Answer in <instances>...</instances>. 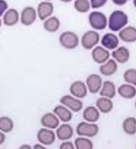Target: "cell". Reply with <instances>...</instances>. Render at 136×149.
Segmentation results:
<instances>
[{"instance_id": "obj_10", "label": "cell", "mask_w": 136, "mask_h": 149, "mask_svg": "<svg viewBox=\"0 0 136 149\" xmlns=\"http://www.w3.org/2000/svg\"><path fill=\"white\" fill-rule=\"evenodd\" d=\"M92 55L93 61L98 64L104 63L110 57L109 52L100 46H97L93 49Z\"/></svg>"}, {"instance_id": "obj_3", "label": "cell", "mask_w": 136, "mask_h": 149, "mask_svg": "<svg viewBox=\"0 0 136 149\" xmlns=\"http://www.w3.org/2000/svg\"><path fill=\"white\" fill-rule=\"evenodd\" d=\"M89 22L91 26L96 30H104L107 24L106 16L100 12H92L89 15Z\"/></svg>"}, {"instance_id": "obj_4", "label": "cell", "mask_w": 136, "mask_h": 149, "mask_svg": "<svg viewBox=\"0 0 136 149\" xmlns=\"http://www.w3.org/2000/svg\"><path fill=\"white\" fill-rule=\"evenodd\" d=\"M99 130L98 126L96 124H90L83 122L77 126L76 132L78 135L92 138L97 134Z\"/></svg>"}, {"instance_id": "obj_35", "label": "cell", "mask_w": 136, "mask_h": 149, "mask_svg": "<svg viewBox=\"0 0 136 149\" xmlns=\"http://www.w3.org/2000/svg\"><path fill=\"white\" fill-rule=\"evenodd\" d=\"M5 135L0 132V145L4 143V142H5Z\"/></svg>"}, {"instance_id": "obj_14", "label": "cell", "mask_w": 136, "mask_h": 149, "mask_svg": "<svg viewBox=\"0 0 136 149\" xmlns=\"http://www.w3.org/2000/svg\"><path fill=\"white\" fill-rule=\"evenodd\" d=\"M119 36L124 42H135L136 41V28L131 26L126 27L119 32Z\"/></svg>"}, {"instance_id": "obj_24", "label": "cell", "mask_w": 136, "mask_h": 149, "mask_svg": "<svg viewBox=\"0 0 136 149\" xmlns=\"http://www.w3.org/2000/svg\"><path fill=\"white\" fill-rule=\"evenodd\" d=\"M115 87L114 83L109 81H104L103 88L100 92V95L112 98L115 96Z\"/></svg>"}, {"instance_id": "obj_12", "label": "cell", "mask_w": 136, "mask_h": 149, "mask_svg": "<svg viewBox=\"0 0 136 149\" xmlns=\"http://www.w3.org/2000/svg\"><path fill=\"white\" fill-rule=\"evenodd\" d=\"M70 93L78 98L85 97L87 94V89L84 83L81 81H75L70 88Z\"/></svg>"}, {"instance_id": "obj_8", "label": "cell", "mask_w": 136, "mask_h": 149, "mask_svg": "<svg viewBox=\"0 0 136 149\" xmlns=\"http://www.w3.org/2000/svg\"><path fill=\"white\" fill-rule=\"evenodd\" d=\"M37 138L40 143L45 145H50L55 142V133L52 130L42 129L39 130Z\"/></svg>"}, {"instance_id": "obj_36", "label": "cell", "mask_w": 136, "mask_h": 149, "mask_svg": "<svg viewBox=\"0 0 136 149\" xmlns=\"http://www.w3.org/2000/svg\"><path fill=\"white\" fill-rule=\"evenodd\" d=\"M33 148L35 149H45L46 148H44V147L42 146L41 145L36 144L33 147Z\"/></svg>"}, {"instance_id": "obj_26", "label": "cell", "mask_w": 136, "mask_h": 149, "mask_svg": "<svg viewBox=\"0 0 136 149\" xmlns=\"http://www.w3.org/2000/svg\"><path fill=\"white\" fill-rule=\"evenodd\" d=\"M124 131L127 134L132 135L136 132V119L133 117H129L125 120L123 123Z\"/></svg>"}, {"instance_id": "obj_2", "label": "cell", "mask_w": 136, "mask_h": 149, "mask_svg": "<svg viewBox=\"0 0 136 149\" xmlns=\"http://www.w3.org/2000/svg\"><path fill=\"white\" fill-rule=\"evenodd\" d=\"M60 43L65 48L73 49L78 46L79 44V37L75 33L67 31L63 33L60 36Z\"/></svg>"}, {"instance_id": "obj_17", "label": "cell", "mask_w": 136, "mask_h": 149, "mask_svg": "<svg viewBox=\"0 0 136 149\" xmlns=\"http://www.w3.org/2000/svg\"><path fill=\"white\" fill-rule=\"evenodd\" d=\"M112 54L113 57L121 64L126 63L130 57L129 50L123 46L120 47L116 50L113 51Z\"/></svg>"}, {"instance_id": "obj_33", "label": "cell", "mask_w": 136, "mask_h": 149, "mask_svg": "<svg viewBox=\"0 0 136 149\" xmlns=\"http://www.w3.org/2000/svg\"><path fill=\"white\" fill-rule=\"evenodd\" d=\"M75 148L73 143L70 142H63L60 146L61 149H74Z\"/></svg>"}, {"instance_id": "obj_27", "label": "cell", "mask_w": 136, "mask_h": 149, "mask_svg": "<svg viewBox=\"0 0 136 149\" xmlns=\"http://www.w3.org/2000/svg\"><path fill=\"white\" fill-rule=\"evenodd\" d=\"M14 123L10 118L6 117L0 118V130L5 133H8L13 130Z\"/></svg>"}, {"instance_id": "obj_15", "label": "cell", "mask_w": 136, "mask_h": 149, "mask_svg": "<svg viewBox=\"0 0 136 149\" xmlns=\"http://www.w3.org/2000/svg\"><path fill=\"white\" fill-rule=\"evenodd\" d=\"M41 122L43 127L52 129H56L59 124L58 118L51 113L45 114L41 119Z\"/></svg>"}, {"instance_id": "obj_32", "label": "cell", "mask_w": 136, "mask_h": 149, "mask_svg": "<svg viewBox=\"0 0 136 149\" xmlns=\"http://www.w3.org/2000/svg\"><path fill=\"white\" fill-rule=\"evenodd\" d=\"M8 8V5L7 2L5 0H0V16H2Z\"/></svg>"}, {"instance_id": "obj_28", "label": "cell", "mask_w": 136, "mask_h": 149, "mask_svg": "<svg viewBox=\"0 0 136 149\" xmlns=\"http://www.w3.org/2000/svg\"><path fill=\"white\" fill-rule=\"evenodd\" d=\"M75 146L78 149H92L93 143L91 140L84 138H78L75 140Z\"/></svg>"}, {"instance_id": "obj_23", "label": "cell", "mask_w": 136, "mask_h": 149, "mask_svg": "<svg viewBox=\"0 0 136 149\" xmlns=\"http://www.w3.org/2000/svg\"><path fill=\"white\" fill-rule=\"evenodd\" d=\"M96 106L102 113H107L113 108V103L110 100L106 97L100 98L97 100Z\"/></svg>"}, {"instance_id": "obj_16", "label": "cell", "mask_w": 136, "mask_h": 149, "mask_svg": "<svg viewBox=\"0 0 136 149\" xmlns=\"http://www.w3.org/2000/svg\"><path fill=\"white\" fill-rule=\"evenodd\" d=\"M58 139L61 140H68L72 137L73 130L70 125L63 124L56 130Z\"/></svg>"}, {"instance_id": "obj_40", "label": "cell", "mask_w": 136, "mask_h": 149, "mask_svg": "<svg viewBox=\"0 0 136 149\" xmlns=\"http://www.w3.org/2000/svg\"><path fill=\"white\" fill-rule=\"evenodd\" d=\"M2 26L1 20V18H0V27Z\"/></svg>"}, {"instance_id": "obj_39", "label": "cell", "mask_w": 136, "mask_h": 149, "mask_svg": "<svg viewBox=\"0 0 136 149\" xmlns=\"http://www.w3.org/2000/svg\"><path fill=\"white\" fill-rule=\"evenodd\" d=\"M133 4L134 5V6L136 8V0H134Z\"/></svg>"}, {"instance_id": "obj_25", "label": "cell", "mask_w": 136, "mask_h": 149, "mask_svg": "<svg viewBox=\"0 0 136 149\" xmlns=\"http://www.w3.org/2000/svg\"><path fill=\"white\" fill-rule=\"evenodd\" d=\"M60 26L59 19L55 16L48 18L44 22L43 27L47 31L50 32H55L59 29Z\"/></svg>"}, {"instance_id": "obj_31", "label": "cell", "mask_w": 136, "mask_h": 149, "mask_svg": "<svg viewBox=\"0 0 136 149\" xmlns=\"http://www.w3.org/2000/svg\"><path fill=\"white\" fill-rule=\"evenodd\" d=\"M91 7L92 8H99L106 4L107 0H90Z\"/></svg>"}, {"instance_id": "obj_19", "label": "cell", "mask_w": 136, "mask_h": 149, "mask_svg": "<svg viewBox=\"0 0 136 149\" xmlns=\"http://www.w3.org/2000/svg\"><path fill=\"white\" fill-rule=\"evenodd\" d=\"M83 117L86 121L95 122L99 118V112L94 107H88L84 111Z\"/></svg>"}, {"instance_id": "obj_38", "label": "cell", "mask_w": 136, "mask_h": 149, "mask_svg": "<svg viewBox=\"0 0 136 149\" xmlns=\"http://www.w3.org/2000/svg\"><path fill=\"white\" fill-rule=\"evenodd\" d=\"M61 1L64 2V3H69V2H71L72 0H60Z\"/></svg>"}, {"instance_id": "obj_41", "label": "cell", "mask_w": 136, "mask_h": 149, "mask_svg": "<svg viewBox=\"0 0 136 149\" xmlns=\"http://www.w3.org/2000/svg\"><path fill=\"white\" fill-rule=\"evenodd\" d=\"M135 107H136V102H135Z\"/></svg>"}, {"instance_id": "obj_1", "label": "cell", "mask_w": 136, "mask_h": 149, "mask_svg": "<svg viewBox=\"0 0 136 149\" xmlns=\"http://www.w3.org/2000/svg\"><path fill=\"white\" fill-rule=\"evenodd\" d=\"M128 16L123 12L115 10L113 12L109 19V28L112 31H119L128 23Z\"/></svg>"}, {"instance_id": "obj_7", "label": "cell", "mask_w": 136, "mask_h": 149, "mask_svg": "<svg viewBox=\"0 0 136 149\" xmlns=\"http://www.w3.org/2000/svg\"><path fill=\"white\" fill-rule=\"evenodd\" d=\"M60 101L62 104L69 107L75 112L79 111L83 107V103L81 101L74 98L70 95H64Z\"/></svg>"}, {"instance_id": "obj_29", "label": "cell", "mask_w": 136, "mask_h": 149, "mask_svg": "<svg viewBox=\"0 0 136 149\" xmlns=\"http://www.w3.org/2000/svg\"><path fill=\"white\" fill-rule=\"evenodd\" d=\"M74 7L77 11L85 13L90 9V3L88 0H76Z\"/></svg>"}, {"instance_id": "obj_30", "label": "cell", "mask_w": 136, "mask_h": 149, "mask_svg": "<svg viewBox=\"0 0 136 149\" xmlns=\"http://www.w3.org/2000/svg\"><path fill=\"white\" fill-rule=\"evenodd\" d=\"M123 77L126 82L136 86V70H127L125 72Z\"/></svg>"}, {"instance_id": "obj_9", "label": "cell", "mask_w": 136, "mask_h": 149, "mask_svg": "<svg viewBox=\"0 0 136 149\" xmlns=\"http://www.w3.org/2000/svg\"><path fill=\"white\" fill-rule=\"evenodd\" d=\"M54 10L52 3L48 2H42L39 3L38 6V16L41 20H44L52 15Z\"/></svg>"}, {"instance_id": "obj_13", "label": "cell", "mask_w": 136, "mask_h": 149, "mask_svg": "<svg viewBox=\"0 0 136 149\" xmlns=\"http://www.w3.org/2000/svg\"><path fill=\"white\" fill-rule=\"evenodd\" d=\"M101 44L104 47L109 50L114 49L117 48L119 44L117 37L112 33H107L102 37Z\"/></svg>"}, {"instance_id": "obj_37", "label": "cell", "mask_w": 136, "mask_h": 149, "mask_svg": "<svg viewBox=\"0 0 136 149\" xmlns=\"http://www.w3.org/2000/svg\"><path fill=\"white\" fill-rule=\"evenodd\" d=\"M20 148L22 149H31V148L30 147V146L28 145L27 144H24L22 145V146H21Z\"/></svg>"}, {"instance_id": "obj_11", "label": "cell", "mask_w": 136, "mask_h": 149, "mask_svg": "<svg viewBox=\"0 0 136 149\" xmlns=\"http://www.w3.org/2000/svg\"><path fill=\"white\" fill-rule=\"evenodd\" d=\"M86 84L89 91L91 93H97L100 89L102 85V79L98 75L92 74L87 78Z\"/></svg>"}, {"instance_id": "obj_34", "label": "cell", "mask_w": 136, "mask_h": 149, "mask_svg": "<svg viewBox=\"0 0 136 149\" xmlns=\"http://www.w3.org/2000/svg\"><path fill=\"white\" fill-rule=\"evenodd\" d=\"M113 3L115 5H123L127 3V0H112Z\"/></svg>"}, {"instance_id": "obj_5", "label": "cell", "mask_w": 136, "mask_h": 149, "mask_svg": "<svg viewBox=\"0 0 136 149\" xmlns=\"http://www.w3.org/2000/svg\"><path fill=\"white\" fill-rule=\"evenodd\" d=\"M100 36L98 33L95 31H89L82 36L81 44L86 49H91L99 42Z\"/></svg>"}, {"instance_id": "obj_22", "label": "cell", "mask_w": 136, "mask_h": 149, "mask_svg": "<svg viewBox=\"0 0 136 149\" xmlns=\"http://www.w3.org/2000/svg\"><path fill=\"white\" fill-rule=\"evenodd\" d=\"M53 112L57 115L61 120L64 122L70 121L72 118V114L71 112L61 105L56 107L53 109Z\"/></svg>"}, {"instance_id": "obj_21", "label": "cell", "mask_w": 136, "mask_h": 149, "mask_svg": "<svg viewBox=\"0 0 136 149\" xmlns=\"http://www.w3.org/2000/svg\"><path fill=\"white\" fill-rule=\"evenodd\" d=\"M118 92L121 96L126 99H132L136 95V89L130 85L124 84L118 88Z\"/></svg>"}, {"instance_id": "obj_20", "label": "cell", "mask_w": 136, "mask_h": 149, "mask_svg": "<svg viewBox=\"0 0 136 149\" xmlns=\"http://www.w3.org/2000/svg\"><path fill=\"white\" fill-rule=\"evenodd\" d=\"M117 65L113 59H110L106 63L101 65L100 72L102 74L106 76L112 75L117 71Z\"/></svg>"}, {"instance_id": "obj_42", "label": "cell", "mask_w": 136, "mask_h": 149, "mask_svg": "<svg viewBox=\"0 0 136 149\" xmlns=\"http://www.w3.org/2000/svg\"><path fill=\"white\" fill-rule=\"evenodd\" d=\"M46 1H51V0H46Z\"/></svg>"}, {"instance_id": "obj_18", "label": "cell", "mask_w": 136, "mask_h": 149, "mask_svg": "<svg viewBox=\"0 0 136 149\" xmlns=\"http://www.w3.org/2000/svg\"><path fill=\"white\" fill-rule=\"evenodd\" d=\"M19 15L16 10L11 8L5 13L3 16V22L7 26H12L16 24L19 20Z\"/></svg>"}, {"instance_id": "obj_6", "label": "cell", "mask_w": 136, "mask_h": 149, "mask_svg": "<svg viewBox=\"0 0 136 149\" xmlns=\"http://www.w3.org/2000/svg\"><path fill=\"white\" fill-rule=\"evenodd\" d=\"M36 17V12L34 8L30 6L26 7L22 12L21 23L25 26L31 25L35 21Z\"/></svg>"}]
</instances>
